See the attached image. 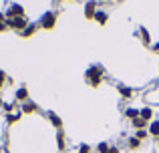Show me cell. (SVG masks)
I'll return each mask as SVG.
<instances>
[{
	"instance_id": "obj_1",
	"label": "cell",
	"mask_w": 159,
	"mask_h": 153,
	"mask_svg": "<svg viewBox=\"0 0 159 153\" xmlns=\"http://www.w3.org/2000/svg\"><path fill=\"white\" fill-rule=\"evenodd\" d=\"M103 73H105V69L101 67V65H91L89 69L85 71V79H87V83H89L91 87H101V83H103Z\"/></svg>"
},
{
	"instance_id": "obj_2",
	"label": "cell",
	"mask_w": 159,
	"mask_h": 153,
	"mask_svg": "<svg viewBox=\"0 0 159 153\" xmlns=\"http://www.w3.org/2000/svg\"><path fill=\"white\" fill-rule=\"evenodd\" d=\"M57 18H58V14L54 10H47L39 20L40 28H43V30H52V28L57 26Z\"/></svg>"
},
{
	"instance_id": "obj_3",
	"label": "cell",
	"mask_w": 159,
	"mask_h": 153,
	"mask_svg": "<svg viewBox=\"0 0 159 153\" xmlns=\"http://www.w3.org/2000/svg\"><path fill=\"white\" fill-rule=\"evenodd\" d=\"M6 24H8V30H14V32H18V34H20V32L30 24V20H28L26 16H16V18H8Z\"/></svg>"
},
{
	"instance_id": "obj_4",
	"label": "cell",
	"mask_w": 159,
	"mask_h": 153,
	"mask_svg": "<svg viewBox=\"0 0 159 153\" xmlns=\"http://www.w3.org/2000/svg\"><path fill=\"white\" fill-rule=\"evenodd\" d=\"M97 12H99V2H97V0H89V2H85V6H83V14H85L87 20H93Z\"/></svg>"
},
{
	"instance_id": "obj_5",
	"label": "cell",
	"mask_w": 159,
	"mask_h": 153,
	"mask_svg": "<svg viewBox=\"0 0 159 153\" xmlns=\"http://www.w3.org/2000/svg\"><path fill=\"white\" fill-rule=\"evenodd\" d=\"M4 14H6V20L8 18H16V16H26V14H24L22 4H18V2H12L10 6L6 8V12H4Z\"/></svg>"
},
{
	"instance_id": "obj_6",
	"label": "cell",
	"mask_w": 159,
	"mask_h": 153,
	"mask_svg": "<svg viewBox=\"0 0 159 153\" xmlns=\"http://www.w3.org/2000/svg\"><path fill=\"white\" fill-rule=\"evenodd\" d=\"M14 101H16V103H26V101H30V93H28L26 87H18V89H16Z\"/></svg>"
},
{
	"instance_id": "obj_7",
	"label": "cell",
	"mask_w": 159,
	"mask_h": 153,
	"mask_svg": "<svg viewBox=\"0 0 159 153\" xmlns=\"http://www.w3.org/2000/svg\"><path fill=\"white\" fill-rule=\"evenodd\" d=\"M20 113L22 115H32V113H39V105H36L34 101H26V103H22V107H20Z\"/></svg>"
},
{
	"instance_id": "obj_8",
	"label": "cell",
	"mask_w": 159,
	"mask_h": 153,
	"mask_svg": "<svg viewBox=\"0 0 159 153\" xmlns=\"http://www.w3.org/2000/svg\"><path fill=\"white\" fill-rule=\"evenodd\" d=\"M39 28H40V24H39V22H30L22 32H20V36H22V38H30V36H34L36 32H39Z\"/></svg>"
},
{
	"instance_id": "obj_9",
	"label": "cell",
	"mask_w": 159,
	"mask_h": 153,
	"mask_svg": "<svg viewBox=\"0 0 159 153\" xmlns=\"http://www.w3.org/2000/svg\"><path fill=\"white\" fill-rule=\"evenodd\" d=\"M47 119L51 121V125H52L57 131H58V129H62V119L58 117V115L54 113V111H48V113H47Z\"/></svg>"
},
{
	"instance_id": "obj_10",
	"label": "cell",
	"mask_w": 159,
	"mask_h": 153,
	"mask_svg": "<svg viewBox=\"0 0 159 153\" xmlns=\"http://www.w3.org/2000/svg\"><path fill=\"white\" fill-rule=\"evenodd\" d=\"M57 147H58V151H66V135H65V131L62 129H58L57 131Z\"/></svg>"
},
{
	"instance_id": "obj_11",
	"label": "cell",
	"mask_w": 159,
	"mask_h": 153,
	"mask_svg": "<svg viewBox=\"0 0 159 153\" xmlns=\"http://www.w3.org/2000/svg\"><path fill=\"white\" fill-rule=\"evenodd\" d=\"M141 145H143V141H139L135 135H129V137H127V149L129 151H137Z\"/></svg>"
},
{
	"instance_id": "obj_12",
	"label": "cell",
	"mask_w": 159,
	"mask_h": 153,
	"mask_svg": "<svg viewBox=\"0 0 159 153\" xmlns=\"http://www.w3.org/2000/svg\"><path fill=\"white\" fill-rule=\"evenodd\" d=\"M117 91H119V95L123 99H133V95H135V91H133L131 87H127V85H119V87H117Z\"/></svg>"
},
{
	"instance_id": "obj_13",
	"label": "cell",
	"mask_w": 159,
	"mask_h": 153,
	"mask_svg": "<svg viewBox=\"0 0 159 153\" xmlns=\"http://www.w3.org/2000/svg\"><path fill=\"white\" fill-rule=\"evenodd\" d=\"M139 117L143 119V121L151 123L153 121V109H151V107H143V109H139Z\"/></svg>"
},
{
	"instance_id": "obj_14",
	"label": "cell",
	"mask_w": 159,
	"mask_h": 153,
	"mask_svg": "<svg viewBox=\"0 0 159 153\" xmlns=\"http://www.w3.org/2000/svg\"><path fill=\"white\" fill-rule=\"evenodd\" d=\"M123 115H125V119L133 121V119H137V117H139V109H135V107H127V109L123 111Z\"/></svg>"
},
{
	"instance_id": "obj_15",
	"label": "cell",
	"mask_w": 159,
	"mask_h": 153,
	"mask_svg": "<svg viewBox=\"0 0 159 153\" xmlns=\"http://www.w3.org/2000/svg\"><path fill=\"white\" fill-rule=\"evenodd\" d=\"M147 131H149V135H151V137H159V121L157 119H153L151 123H149V127H147Z\"/></svg>"
},
{
	"instance_id": "obj_16",
	"label": "cell",
	"mask_w": 159,
	"mask_h": 153,
	"mask_svg": "<svg viewBox=\"0 0 159 153\" xmlns=\"http://www.w3.org/2000/svg\"><path fill=\"white\" fill-rule=\"evenodd\" d=\"M131 127H133L135 131H139V129H147L149 123H147V121H143L141 117H137V119H133V121H131Z\"/></svg>"
},
{
	"instance_id": "obj_17",
	"label": "cell",
	"mask_w": 159,
	"mask_h": 153,
	"mask_svg": "<svg viewBox=\"0 0 159 153\" xmlns=\"http://www.w3.org/2000/svg\"><path fill=\"white\" fill-rule=\"evenodd\" d=\"M20 117H22L20 109H18V111H14V113H8V115H6V123H8V125H14V123H18V121H20Z\"/></svg>"
},
{
	"instance_id": "obj_18",
	"label": "cell",
	"mask_w": 159,
	"mask_h": 153,
	"mask_svg": "<svg viewBox=\"0 0 159 153\" xmlns=\"http://www.w3.org/2000/svg\"><path fill=\"white\" fill-rule=\"evenodd\" d=\"M93 20H97V22L101 24V26H105V24H107V20H109V14H107L105 10H101V8H99V12L95 14V18H93Z\"/></svg>"
},
{
	"instance_id": "obj_19",
	"label": "cell",
	"mask_w": 159,
	"mask_h": 153,
	"mask_svg": "<svg viewBox=\"0 0 159 153\" xmlns=\"http://www.w3.org/2000/svg\"><path fill=\"white\" fill-rule=\"evenodd\" d=\"M139 34H141V43H143V47H149V44H151V36H149V32L141 26L139 28Z\"/></svg>"
},
{
	"instance_id": "obj_20",
	"label": "cell",
	"mask_w": 159,
	"mask_h": 153,
	"mask_svg": "<svg viewBox=\"0 0 159 153\" xmlns=\"http://www.w3.org/2000/svg\"><path fill=\"white\" fill-rule=\"evenodd\" d=\"M109 149H111V145H109L107 141H101V143H97V147H95V153H109Z\"/></svg>"
},
{
	"instance_id": "obj_21",
	"label": "cell",
	"mask_w": 159,
	"mask_h": 153,
	"mask_svg": "<svg viewBox=\"0 0 159 153\" xmlns=\"http://www.w3.org/2000/svg\"><path fill=\"white\" fill-rule=\"evenodd\" d=\"M133 135H135V137L139 139V141H145V139L149 137V131H147V129H139V131H135Z\"/></svg>"
},
{
	"instance_id": "obj_22",
	"label": "cell",
	"mask_w": 159,
	"mask_h": 153,
	"mask_svg": "<svg viewBox=\"0 0 159 153\" xmlns=\"http://www.w3.org/2000/svg\"><path fill=\"white\" fill-rule=\"evenodd\" d=\"M77 153H93V147L87 145V143H81V145H79V149H77Z\"/></svg>"
},
{
	"instance_id": "obj_23",
	"label": "cell",
	"mask_w": 159,
	"mask_h": 153,
	"mask_svg": "<svg viewBox=\"0 0 159 153\" xmlns=\"http://www.w3.org/2000/svg\"><path fill=\"white\" fill-rule=\"evenodd\" d=\"M6 83H8V77H6V73L0 69V91H2V87L6 85Z\"/></svg>"
},
{
	"instance_id": "obj_24",
	"label": "cell",
	"mask_w": 159,
	"mask_h": 153,
	"mask_svg": "<svg viewBox=\"0 0 159 153\" xmlns=\"http://www.w3.org/2000/svg\"><path fill=\"white\" fill-rule=\"evenodd\" d=\"M109 153H121V149L117 145H111V149H109Z\"/></svg>"
},
{
	"instance_id": "obj_25",
	"label": "cell",
	"mask_w": 159,
	"mask_h": 153,
	"mask_svg": "<svg viewBox=\"0 0 159 153\" xmlns=\"http://www.w3.org/2000/svg\"><path fill=\"white\" fill-rule=\"evenodd\" d=\"M6 30H8V24L2 22V24H0V32H6Z\"/></svg>"
},
{
	"instance_id": "obj_26",
	"label": "cell",
	"mask_w": 159,
	"mask_h": 153,
	"mask_svg": "<svg viewBox=\"0 0 159 153\" xmlns=\"http://www.w3.org/2000/svg\"><path fill=\"white\" fill-rule=\"evenodd\" d=\"M2 22H6V14H4V12L0 10V24H2Z\"/></svg>"
},
{
	"instance_id": "obj_27",
	"label": "cell",
	"mask_w": 159,
	"mask_h": 153,
	"mask_svg": "<svg viewBox=\"0 0 159 153\" xmlns=\"http://www.w3.org/2000/svg\"><path fill=\"white\" fill-rule=\"evenodd\" d=\"M153 51H155V52H159V43H157V44H153Z\"/></svg>"
},
{
	"instance_id": "obj_28",
	"label": "cell",
	"mask_w": 159,
	"mask_h": 153,
	"mask_svg": "<svg viewBox=\"0 0 159 153\" xmlns=\"http://www.w3.org/2000/svg\"><path fill=\"white\" fill-rule=\"evenodd\" d=\"M65 2H75V0H65Z\"/></svg>"
},
{
	"instance_id": "obj_29",
	"label": "cell",
	"mask_w": 159,
	"mask_h": 153,
	"mask_svg": "<svg viewBox=\"0 0 159 153\" xmlns=\"http://www.w3.org/2000/svg\"><path fill=\"white\" fill-rule=\"evenodd\" d=\"M157 145H159V137H157Z\"/></svg>"
}]
</instances>
